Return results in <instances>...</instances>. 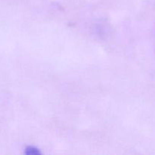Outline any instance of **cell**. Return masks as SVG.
<instances>
[{
	"mask_svg": "<svg viewBox=\"0 0 155 155\" xmlns=\"http://www.w3.org/2000/svg\"><path fill=\"white\" fill-rule=\"evenodd\" d=\"M26 154L27 155H36L39 154L40 152L38 151L37 148H34V147H27L26 148Z\"/></svg>",
	"mask_w": 155,
	"mask_h": 155,
	"instance_id": "1",
	"label": "cell"
}]
</instances>
